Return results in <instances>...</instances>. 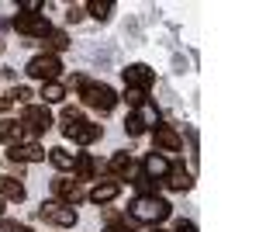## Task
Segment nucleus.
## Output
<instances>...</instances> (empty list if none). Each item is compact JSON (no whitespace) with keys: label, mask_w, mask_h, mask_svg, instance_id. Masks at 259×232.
<instances>
[{"label":"nucleus","mask_w":259,"mask_h":232,"mask_svg":"<svg viewBox=\"0 0 259 232\" xmlns=\"http://www.w3.org/2000/svg\"><path fill=\"white\" fill-rule=\"evenodd\" d=\"M73 87L80 90V101L87 108H94L100 115H111L114 108H118V94H114V87H107V83H100V80H90V77H73Z\"/></svg>","instance_id":"1"},{"label":"nucleus","mask_w":259,"mask_h":232,"mask_svg":"<svg viewBox=\"0 0 259 232\" xmlns=\"http://www.w3.org/2000/svg\"><path fill=\"white\" fill-rule=\"evenodd\" d=\"M128 215L135 218V222H142V225H162L169 215H173V205L166 201V197H159V194H139L132 205H128Z\"/></svg>","instance_id":"2"},{"label":"nucleus","mask_w":259,"mask_h":232,"mask_svg":"<svg viewBox=\"0 0 259 232\" xmlns=\"http://www.w3.org/2000/svg\"><path fill=\"white\" fill-rule=\"evenodd\" d=\"M24 73L31 80H41V83H56L62 77V59L59 56H49V52H38V56L28 59Z\"/></svg>","instance_id":"3"},{"label":"nucleus","mask_w":259,"mask_h":232,"mask_svg":"<svg viewBox=\"0 0 259 232\" xmlns=\"http://www.w3.org/2000/svg\"><path fill=\"white\" fill-rule=\"evenodd\" d=\"M14 31L28 42H45L52 35V21L45 18V14H18L14 18Z\"/></svg>","instance_id":"4"},{"label":"nucleus","mask_w":259,"mask_h":232,"mask_svg":"<svg viewBox=\"0 0 259 232\" xmlns=\"http://www.w3.org/2000/svg\"><path fill=\"white\" fill-rule=\"evenodd\" d=\"M18 121L24 125L28 139L45 136V132L52 128V115H49V108H45V104H24V111H21V118H18Z\"/></svg>","instance_id":"5"},{"label":"nucleus","mask_w":259,"mask_h":232,"mask_svg":"<svg viewBox=\"0 0 259 232\" xmlns=\"http://www.w3.org/2000/svg\"><path fill=\"white\" fill-rule=\"evenodd\" d=\"M38 218L45 222V225H56V229H73L80 215H76V208H66V205H59V201H41Z\"/></svg>","instance_id":"6"},{"label":"nucleus","mask_w":259,"mask_h":232,"mask_svg":"<svg viewBox=\"0 0 259 232\" xmlns=\"http://www.w3.org/2000/svg\"><path fill=\"white\" fill-rule=\"evenodd\" d=\"M52 194H56V201L66 205V208H76L83 197H87L80 180H66V177H56V180H52Z\"/></svg>","instance_id":"7"},{"label":"nucleus","mask_w":259,"mask_h":232,"mask_svg":"<svg viewBox=\"0 0 259 232\" xmlns=\"http://www.w3.org/2000/svg\"><path fill=\"white\" fill-rule=\"evenodd\" d=\"M152 139H156V153H180V149H183V136H180L177 132V125H156V128H152Z\"/></svg>","instance_id":"8"},{"label":"nucleus","mask_w":259,"mask_h":232,"mask_svg":"<svg viewBox=\"0 0 259 232\" xmlns=\"http://www.w3.org/2000/svg\"><path fill=\"white\" fill-rule=\"evenodd\" d=\"M7 159H11L14 167L38 163V159H45V149H41L38 142H18V146H11V149H7Z\"/></svg>","instance_id":"9"},{"label":"nucleus","mask_w":259,"mask_h":232,"mask_svg":"<svg viewBox=\"0 0 259 232\" xmlns=\"http://www.w3.org/2000/svg\"><path fill=\"white\" fill-rule=\"evenodd\" d=\"M169 167H173V163H169L162 153H156V149H152V153H145V159H142V174L149 177V180H156V184H162V180H166Z\"/></svg>","instance_id":"10"},{"label":"nucleus","mask_w":259,"mask_h":232,"mask_svg":"<svg viewBox=\"0 0 259 232\" xmlns=\"http://www.w3.org/2000/svg\"><path fill=\"white\" fill-rule=\"evenodd\" d=\"M100 170H104L100 159H94L90 153H76V156H73V177H76L80 184H83V180H97Z\"/></svg>","instance_id":"11"},{"label":"nucleus","mask_w":259,"mask_h":232,"mask_svg":"<svg viewBox=\"0 0 259 232\" xmlns=\"http://www.w3.org/2000/svg\"><path fill=\"white\" fill-rule=\"evenodd\" d=\"M156 83V73L145 66V62H135V66H128L124 70V87H135V90H149Z\"/></svg>","instance_id":"12"},{"label":"nucleus","mask_w":259,"mask_h":232,"mask_svg":"<svg viewBox=\"0 0 259 232\" xmlns=\"http://www.w3.org/2000/svg\"><path fill=\"white\" fill-rule=\"evenodd\" d=\"M118 194H121V180H97V187L87 191V197H90L97 208H104V205H111Z\"/></svg>","instance_id":"13"},{"label":"nucleus","mask_w":259,"mask_h":232,"mask_svg":"<svg viewBox=\"0 0 259 232\" xmlns=\"http://www.w3.org/2000/svg\"><path fill=\"white\" fill-rule=\"evenodd\" d=\"M0 142L11 149V146H18V142H35V139H28V132H24V125H21V121L7 118V121H0Z\"/></svg>","instance_id":"14"},{"label":"nucleus","mask_w":259,"mask_h":232,"mask_svg":"<svg viewBox=\"0 0 259 232\" xmlns=\"http://www.w3.org/2000/svg\"><path fill=\"white\" fill-rule=\"evenodd\" d=\"M135 170V159H132V153H114L111 156V163H107V174H111V180H128V174Z\"/></svg>","instance_id":"15"},{"label":"nucleus","mask_w":259,"mask_h":232,"mask_svg":"<svg viewBox=\"0 0 259 232\" xmlns=\"http://www.w3.org/2000/svg\"><path fill=\"white\" fill-rule=\"evenodd\" d=\"M162 184H166L169 191L183 194V191H190V187H194V174H190V170H183V167H169V174H166Z\"/></svg>","instance_id":"16"},{"label":"nucleus","mask_w":259,"mask_h":232,"mask_svg":"<svg viewBox=\"0 0 259 232\" xmlns=\"http://www.w3.org/2000/svg\"><path fill=\"white\" fill-rule=\"evenodd\" d=\"M104 136V125H97V121H83V125H76L73 128V142L76 146H90V142H97V139Z\"/></svg>","instance_id":"17"},{"label":"nucleus","mask_w":259,"mask_h":232,"mask_svg":"<svg viewBox=\"0 0 259 232\" xmlns=\"http://www.w3.org/2000/svg\"><path fill=\"white\" fill-rule=\"evenodd\" d=\"M0 197H4V201L21 205V201L28 197V191H24V184H21L18 177H0Z\"/></svg>","instance_id":"18"},{"label":"nucleus","mask_w":259,"mask_h":232,"mask_svg":"<svg viewBox=\"0 0 259 232\" xmlns=\"http://www.w3.org/2000/svg\"><path fill=\"white\" fill-rule=\"evenodd\" d=\"M59 121H62V125H59V132H62L66 139H69V136H73V128H76V125H83L87 118H83V111H80V108H62Z\"/></svg>","instance_id":"19"},{"label":"nucleus","mask_w":259,"mask_h":232,"mask_svg":"<svg viewBox=\"0 0 259 232\" xmlns=\"http://www.w3.org/2000/svg\"><path fill=\"white\" fill-rule=\"evenodd\" d=\"M45 156H49V163H52V167H56L59 174H69V170H73V153H69V149L56 146V149H49Z\"/></svg>","instance_id":"20"},{"label":"nucleus","mask_w":259,"mask_h":232,"mask_svg":"<svg viewBox=\"0 0 259 232\" xmlns=\"http://www.w3.org/2000/svg\"><path fill=\"white\" fill-rule=\"evenodd\" d=\"M41 45H45V52H49V56H59V52H66V49H69V35H66V31H59V28H52V35L41 42Z\"/></svg>","instance_id":"21"},{"label":"nucleus","mask_w":259,"mask_h":232,"mask_svg":"<svg viewBox=\"0 0 259 232\" xmlns=\"http://www.w3.org/2000/svg\"><path fill=\"white\" fill-rule=\"evenodd\" d=\"M41 104H45V108H49V104H62V101H66V87H62L59 80H56V83H41Z\"/></svg>","instance_id":"22"},{"label":"nucleus","mask_w":259,"mask_h":232,"mask_svg":"<svg viewBox=\"0 0 259 232\" xmlns=\"http://www.w3.org/2000/svg\"><path fill=\"white\" fill-rule=\"evenodd\" d=\"M135 118L142 121V128H156V125H159V111H156V104H149V101L135 108Z\"/></svg>","instance_id":"23"},{"label":"nucleus","mask_w":259,"mask_h":232,"mask_svg":"<svg viewBox=\"0 0 259 232\" xmlns=\"http://www.w3.org/2000/svg\"><path fill=\"white\" fill-rule=\"evenodd\" d=\"M111 11H114V0H94V4H87V14L97 21H107Z\"/></svg>","instance_id":"24"},{"label":"nucleus","mask_w":259,"mask_h":232,"mask_svg":"<svg viewBox=\"0 0 259 232\" xmlns=\"http://www.w3.org/2000/svg\"><path fill=\"white\" fill-rule=\"evenodd\" d=\"M145 97H149V90H135V87H124V104L128 108H139V104H145Z\"/></svg>","instance_id":"25"},{"label":"nucleus","mask_w":259,"mask_h":232,"mask_svg":"<svg viewBox=\"0 0 259 232\" xmlns=\"http://www.w3.org/2000/svg\"><path fill=\"white\" fill-rule=\"evenodd\" d=\"M132 184H135V187H139V194H156V187H159V184H156V180H149V177L142 174H135V180H132Z\"/></svg>","instance_id":"26"},{"label":"nucleus","mask_w":259,"mask_h":232,"mask_svg":"<svg viewBox=\"0 0 259 232\" xmlns=\"http://www.w3.org/2000/svg\"><path fill=\"white\" fill-rule=\"evenodd\" d=\"M31 90H28V87H14V90H11V94H7V101H11V104H31Z\"/></svg>","instance_id":"27"},{"label":"nucleus","mask_w":259,"mask_h":232,"mask_svg":"<svg viewBox=\"0 0 259 232\" xmlns=\"http://www.w3.org/2000/svg\"><path fill=\"white\" fill-rule=\"evenodd\" d=\"M124 132H128L132 139H139L142 132H145V128H142V121H139L135 115H128V118H124Z\"/></svg>","instance_id":"28"},{"label":"nucleus","mask_w":259,"mask_h":232,"mask_svg":"<svg viewBox=\"0 0 259 232\" xmlns=\"http://www.w3.org/2000/svg\"><path fill=\"white\" fill-rule=\"evenodd\" d=\"M45 11V4H38V0H24V4H18V14H41Z\"/></svg>","instance_id":"29"},{"label":"nucleus","mask_w":259,"mask_h":232,"mask_svg":"<svg viewBox=\"0 0 259 232\" xmlns=\"http://www.w3.org/2000/svg\"><path fill=\"white\" fill-rule=\"evenodd\" d=\"M83 18H87V7H83V4H73V7L66 11V21H69V24H76V21H83Z\"/></svg>","instance_id":"30"},{"label":"nucleus","mask_w":259,"mask_h":232,"mask_svg":"<svg viewBox=\"0 0 259 232\" xmlns=\"http://www.w3.org/2000/svg\"><path fill=\"white\" fill-rule=\"evenodd\" d=\"M0 232H31V229L21 225V222H7V218H0Z\"/></svg>","instance_id":"31"},{"label":"nucleus","mask_w":259,"mask_h":232,"mask_svg":"<svg viewBox=\"0 0 259 232\" xmlns=\"http://www.w3.org/2000/svg\"><path fill=\"white\" fill-rule=\"evenodd\" d=\"M177 232H197V225H194V222H187V218H180V222H177Z\"/></svg>","instance_id":"32"},{"label":"nucleus","mask_w":259,"mask_h":232,"mask_svg":"<svg viewBox=\"0 0 259 232\" xmlns=\"http://www.w3.org/2000/svg\"><path fill=\"white\" fill-rule=\"evenodd\" d=\"M107 232H135V229H132L128 222H124V225H121V222H111V225H107Z\"/></svg>","instance_id":"33"},{"label":"nucleus","mask_w":259,"mask_h":232,"mask_svg":"<svg viewBox=\"0 0 259 232\" xmlns=\"http://www.w3.org/2000/svg\"><path fill=\"white\" fill-rule=\"evenodd\" d=\"M7 108H11V101H7V97H0V115H4Z\"/></svg>","instance_id":"34"},{"label":"nucleus","mask_w":259,"mask_h":232,"mask_svg":"<svg viewBox=\"0 0 259 232\" xmlns=\"http://www.w3.org/2000/svg\"><path fill=\"white\" fill-rule=\"evenodd\" d=\"M0 218H4V197H0Z\"/></svg>","instance_id":"35"},{"label":"nucleus","mask_w":259,"mask_h":232,"mask_svg":"<svg viewBox=\"0 0 259 232\" xmlns=\"http://www.w3.org/2000/svg\"><path fill=\"white\" fill-rule=\"evenodd\" d=\"M152 232H166V229H159V225H156V229H152Z\"/></svg>","instance_id":"36"}]
</instances>
